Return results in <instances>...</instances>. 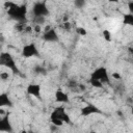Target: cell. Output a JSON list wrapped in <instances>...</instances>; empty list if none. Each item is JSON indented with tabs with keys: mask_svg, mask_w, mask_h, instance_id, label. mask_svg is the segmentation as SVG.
<instances>
[{
	"mask_svg": "<svg viewBox=\"0 0 133 133\" xmlns=\"http://www.w3.org/2000/svg\"><path fill=\"white\" fill-rule=\"evenodd\" d=\"M54 97H55V101L58 102V103H62V104L70 103V97H69V95L66 92H64L62 89H60V88L56 89Z\"/></svg>",
	"mask_w": 133,
	"mask_h": 133,
	"instance_id": "cell-11",
	"label": "cell"
},
{
	"mask_svg": "<svg viewBox=\"0 0 133 133\" xmlns=\"http://www.w3.org/2000/svg\"><path fill=\"white\" fill-rule=\"evenodd\" d=\"M89 83H90V85H91L92 87H95V88H103V87H104V85H103L100 81L95 80V79H89Z\"/></svg>",
	"mask_w": 133,
	"mask_h": 133,
	"instance_id": "cell-16",
	"label": "cell"
},
{
	"mask_svg": "<svg viewBox=\"0 0 133 133\" xmlns=\"http://www.w3.org/2000/svg\"><path fill=\"white\" fill-rule=\"evenodd\" d=\"M75 31H76V33L78 35H81V36H85L87 34V30L85 28H83V27H76Z\"/></svg>",
	"mask_w": 133,
	"mask_h": 133,
	"instance_id": "cell-18",
	"label": "cell"
},
{
	"mask_svg": "<svg viewBox=\"0 0 133 133\" xmlns=\"http://www.w3.org/2000/svg\"><path fill=\"white\" fill-rule=\"evenodd\" d=\"M14 106V103L9 97V94L8 92H1L0 94V108L2 107H8V108H11Z\"/></svg>",
	"mask_w": 133,
	"mask_h": 133,
	"instance_id": "cell-12",
	"label": "cell"
},
{
	"mask_svg": "<svg viewBox=\"0 0 133 133\" xmlns=\"http://www.w3.org/2000/svg\"><path fill=\"white\" fill-rule=\"evenodd\" d=\"M21 55L24 58H32V57H41L39 54V50L36 47V45L34 43H29L23 46L22 51H21Z\"/></svg>",
	"mask_w": 133,
	"mask_h": 133,
	"instance_id": "cell-5",
	"label": "cell"
},
{
	"mask_svg": "<svg viewBox=\"0 0 133 133\" xmlns=\"http://www.w3.org/2000/svg\"><path fill=\"white\" fill-rule=\"evenodd\" d=\"M103 37H104V39L106 41V42H111V33H110V31L108 30V29H104L103 30Z\"/></svg>",
	"mask_w": 133,
	"mask_h": 133,
	"instance_id": "cell-19",
	"label": "cell"
},
{
	"mask_svg": "<svg viewBox=\"0 0 133 133\" xmlns=\"http://www.w3.org/2000/svg\"><path fill=\"white\" fill-rule=\"evenodd\" d=\"M63 27H64L65 29H68V30H69V29L71 28V24H70L69 22H64V23H63Z\"/></svg>",
	"mask_w": 133,
	"mask_h": 133,
	"instance_id": "cell-25",
	"label": "cell"
},
{
	"mask_svg": "<svg viewBox=\"0 0 133 133\" xmlns=\"http://www.w3.org/2000/svg\"><path fill=\"white\" fill-rule=\"evenodd\" d=\"M128 8H129V12L133 14V1H129L128 2Z\"/></svg>",
	"mask_w": 133,
	"mask_h": 133,
	"instance_id": "cell-24",
	"label": "cell"
},
{
	"mask_svg": "<svg viewBox=\"0 0 133 133\" xmlns=\"http://www.w3.org/2000/svg\"><path fill=\"white\" fill-rule=\"evenodd\" d=\"M85 1L84 0H75L74 1V5L77 7V8H83L85 6Z\"/></svg>",
	"mask_w": 133,
	"mask_h": 133,
	"instance_id": "cell-20",
	"label": "cell"
},
{
	"mask_svg": "<svg viewBox=\"0 0 133 133\" xmlns=\"http://www.w3.org/2000/svg\"><path fill=\"white\" fill-rule=\"evenodd\" d=\"M32 21H33L34 25H39V26H42V25L45 24L46 18H43V17H33Z\"/></svg>",
	"mask_w": 133,
	"mask_h": 133,
	"instance_id": "cell-15",
	"label": "cell"
},
{
	"mask_svg": "<svg viewBox=\"0 0 133 133\" xmlns=\"http://www.w3.org/2000/svg\"><path fill=\"white\" fill-rule=\"evenodd\" d=\"M110 77L113 78V79H117V80H119V79L122 78V76H121V74H119L118 72H113V73L110 75Z\"/></svg>",
	"mask_w": 133,
	"mask_h": 133,
	"instance_id": "cell-22",
	"label": "cell"
},
{
	"mask_svg": "<svg viewBox=\"0 0 133 133\" xmlns=\"http://www.w3.org/2000/svg\"><path fill=\"white\" fill-rule=\"evenodd\" d=\"M32 71L35 75H39V76H47L48 74V70L43 65H35L32 69Z\"/></svg>",
	"mask_w": 133,
	"mask_h": 133,
	"instance_id": "cell-13",
	"label": "cell"
},
{
	"mask_svg": "<svg viewBox=\"0 0 133 133\" xmlns=\"http://www.w3.org/2000/svg\"><path fill=\"white\" fill-rule=\"evenodd\" d=\"M0 132L4 133H14V127L9 118V113L0 115Z\"/></svg>",
	"mask_w": 133,
	"mask_h": 133,
	"instance_id": "cell-9",
	"label": "cell"
},
{
	"mask_svg": "<svg viewBox=\"0 0 133 133\" xmlns=\"http://www.w3.org/2000/svg\"><path fill=\"white\" fill-rule=\"evenodd\" d=\"M26 92L37 99V100H41L42 99V85L39 83H29L26 87Z\"/></svg>",
	"mask_w": 133,
	"mask_h": 133,
	"instance_id": "cell-10",
	"label": "cell"
},
{
	"mask_svg": "<svg viewBox=\"0 0 133 133\" xmlns=\"http://www.w3.org/2000/svg\"><path fill=\"white\" fill-rule=\"evenodd\" d=\"M0 79L3 81H6L9 79V74L7 72H0Z\"/></svg>",
	"mask_w": 133,
	"mask_h": 133,
	"instance_id": "cell-21",
	"label": "cell"
},
{
	"mask_svg": "<svg viewBox=\"0 0 133 133\" xmlns=\"http://www.w3.org/2000/svg\"><path fill=\"white\" fill-rule=\"evenodd\" d=\"M89 133H97V132H96V131H90Z\"/></svg>",
	"mask_w": 133,
	"mask_h": 133,
	"instance_id": "cell-29",
	"label": "cell"
},
{
	"mask_svg": "<svg viewBox=\"0 0 133 133\" xmlns=\"http://www.w3.org/2000/svg\"><path fill=\"white\" fill-rule=\"evenodd\" d=\"M123 24L128 26H133V14L127 12L123 16Z\"/></svg>",
	"mask_w": 133,
	"mask_h": 133,
	"instance_id": "cell-14",
	"label": "cell"
},
{
	"mask_svg": "<svg viewBox=\"0 0 133 133\" xmlns=\"http://www.w3.org/2000/svg\"><path fill=\"white\" fill-rule=\"evenodd\" d=\"M4 6L6 8L7 16L18 22V23H25L26 15H27V6L26 4H17L15 2H5Z\"/></svg>",
	"mask_w": 133,
	"mask_h": 133,
	"instance_id": "cell-1",
	"label": "cell"
},
{
	"mask_svg": "<svg viewBox=\"0 0 133 133\" xmlns=\"http://www.w3.org/2000/svg\"><path fill=\"white\" fill-rule=\"evenodd\" d=\"M50 133H55V132H50Z\"/></svg>",
	"mask_w": 133,
	"mask_h": 133,
	"instance_id": "cell-30",
	"label": "cell"
},
{
	"mask_svg": "<svg viewBox=\"0 0 133 133\" xmlns=\"http://www.w3.org/2000/svg\"><path fill=\"white\" fill-rule=\"evenodd\" d=\"M32 30H33V31H35L36 33H39V32L42 31V26H39V25H33Z\"/></svg>",
	"mask_w": 133,
	"mask_h": 133,
	"instance_id": "cell-23",
	"label": "cell"
},
{
	"mask_svg": "<svg viewBox=\"0 0 133 133\" xmlns=\"http://www.w3.org/2000/svg\"><path fill=\"white\" fill-rule=\"evenodd\" d=\"M20 133H28V131H26V130H23V131H21Z\"/></svg>",
	"mask_w": 133,
	"mask_h": 133,
	"instance_id": "cell-28",
	"label": "cell"
},
{
	"mask_svg": "<svg viewBox=\"0 0 133 133\" xmlns=\"http://www.w3.org/2000/svg\"><path fill=\"white\" fill-rule=\"evenodd\" d=\"M92 114H102V110L97 105H95L92 103H87L80 110V115L83 117H87Z\"/></svg>",
	"mask_w": 133,
	"mask_h": 133,
	"instance_id": "cell-8",
	"label": "cell"
},
{
	"mask_svg": "<svg viewBox=\"0 0 133 133\" xmlns=\"http://www.w3.org/2000/svg\"><path fill=\"white\" fill-rule=\"evenodd\" d=\"M66 85H68V87L71 88V89L78 90V85H79V83L76 82L75 80H69V82L66 83Z\"/></svg>",
	"mask_w": 133,
	"mask_h": 133,
	"instance_id": "cell-17",
	"label": "cell"
},
{
	"mask_svg": "<svg viewBox=\"0 0 133 133\" xmlns=\"http://www.w3.org/2000/svg\"><path fill=\"white\" fill-rule=\"evenodd\" d=\"M32 15L33 17H43V18H46L49 14H50V10L47 6V3L46 1H37L33 4L32 6Z\"/></svg>",
	"mask_w": 133,
	"mask_h": 133,
	"instance_id": "cell-6",
	"label": "cell"
},
{
	"mask_svg": "<svg viewBox=\"0 0 133 133\" xmlns=\"http://www.w3.org/2000/svg\"><path fill=\"white\" fill-rule=\"evenodd\" d=\"M0 66L7 68L15 75H21V72L17 65V62H16L14 56L9 52L4 51V52L0 53Z\"/></svg>",
	"mask_w": 133,
	"mask_h": 133,
	"instance_id": "cell-2",
	"label": "cell"
},
{
	"mask_svg": "<svg viewBox=\"0 0 133 133\" xmlns=\"http://www.w3.org/2000/svg\"><path fill=\"white\" fill-rule=\"evenodd\" d=\"M89 79H95L100 81L103 85L105 84H110V75L108 73L107 68L105 66H98L96 68L91 74H90V78Z\"/></svg>",
	"mask_w": 133,
	"mask_h": 133,
	"instance_id": "cell-3",
	"label": "cell"
},
{
	"mask_svg": "<svg viewBox=\"0 0 133 133\" xmlns=\"http://www.w3.org/2000/svg\"><path fill=\"white\" fill-rule=\"evenodd\" d=\"M50 119H58L60 122H62L63 124H71V118L69 113L65 111V107L64 106H58L55 107L51 113H50Z\"/></svg>",
	"mask_w": 133,
	"mask_h": 133,
	"instance_id": "cell-4",
	"label": "cell"
},
{
	"mask_svg": "<svg viewBox=\"0 0 133 133\" xmlns=\"http://www.w3.org/2000/svg\"><path fill=\"white\" fill-rule=\"evenodd\" d=\"M42 39L46 43H58L59 36L55 28L52 26H47L42 34Z\"/></svg>",
	"mask_w": 133,
	"mask_h": 133,
	"instance_id": "cell-7",
	"label": "cell"
},
{
	"mask_svg": "<svg viewBox=\"0 0 133 133\" xmlns=\"http://www.w3.org/2000/svg\"><path fill=\"white\" fill-rule=\"evenodd\" d=\"M28 133H36V132H34V131H32V130H28Z\"/></svg>",
	"mask_w": 133,
	"mask_h": 133,
	"instance_id": "cell-27",
	"label": "cell"
},
{
	"mask_svg": "<svg viewBox=\"0 0 133 133\" xmlns=\"http://www.w3.org/2000/svg\"><path fill=\"white\" fill-rule=\"evenodd\" d=\"M4 41H5V37L3 36V34H0V44L4 43Z\"/></svg>",
	"mask_w": 133,
	"mask_h": 133,
	"instance_id": "cell-26",
	"label": "cell"
}]
</instances>
